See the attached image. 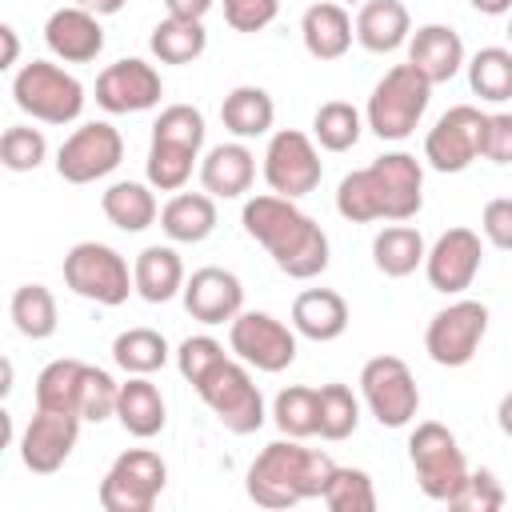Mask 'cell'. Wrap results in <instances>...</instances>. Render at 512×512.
Returning <instances> with one entry per match:
<instances>
[{"label": "cell", "instance_id": "obj_48", "mask_svg": "<svg viewBox=\"0 0 512 512\" xmlns=\"http://www.w3.org/2000/svg\"><path fill=\"white\" fill-rule=\"evenodd\" d=\"M480 232L492 248L500 252H512V196H496L484 204L480 212Z\"/></svg>", "mask_w": 512, "mask_h": 512}, {"label": "cell", "instance_id": "obj_36", "mask_svg": "<svg viewBox=\"0 0 512 512\" xmlns=\"http://www.w3.org/2000/svg\"><path fill=\"white\" fill-rule=\"evenodd\" d=\"M8 312H12V324L20 336L28 340H48L60 324V312H56V296L52 288L44 284H20L8 300Z\"/></svg>", "mask_w": 512, "mask_h": 512}, {"label": "cell", "instance_id": "obj_35", "mask_svg": "<svg viewBox=\"0 0 512 512\" xmlns=\"http://www.w3.org/2000/svg\"><path fill=\"white\" fill-rule=\"evenodd\" d=\"M360 428V400L348 384L328 380L316 388V436L320 440H348Z\"/></svg>", "mask_w": 512, "mask_h": 512}, {"label": "cell", "instance_id": "obj_4", "mask_svg": "<svg viewBox=\"0 0 512 512\" xmlns=\"http://www.w3.org/2000/svg\"><path fill=\"white\" fill-rule=\"evenodd\" d=\"M408 460H412V472H416V484L428 500L436 504H456V496L464 492L468 484V460H464V448L456 440V432L440 420H420L408 436Z\"/></svg>", "mask_w": 512, "mask_h": 512}, {"label": "cell", "instance_id": "obj_31", "mask_svg": "<svg viewBox=\"0 0 512 512\" xmlns=\"http://www.w3.org/2000/svg\"><path fill=\"white\" fill-rule=\"evenodd\" d=\"M424 256H428V244L420 236V228H412L408 220L400 224H384L376 236H372V264L392 276V280H404L412 276L416 268H424Z\"/></svg>", "mask_w": 512, "mask_h": 512}, {"label": "cell", "instance_id": "obj_28", "mask_svg": "<svg viewBox=\"0 0 512 512\" xmlns=\"http://www.w3.org/2000/svg\"><path fill=\"white\" fill-rule=\"evenodd\" d=\"M216 196L208 192H176L164 208H160V228L172 244H200L216 232Z\"/></svg>", "mask_w": 512, "mask_h": 512}, {"label": "cell", "instance_id": "obj_40", "mask_svg": "<svg viewBox=\"0 0 512 512\" xmlns=\"http://www.w3.org/2000/svg\"><path fill=\"white\" fill-rule=\"evenodd\" d=\"M204 112L192 104H168L156 124H152V144H172V148H188L200 152L204 148Z\"/></svg>", "mask_w": 512, "mask_h": 512}, {"label": "cell", "instance_id": "obj_23", "mask_svg": "<svg viewBox=\"0 0 512 512\" xmlns=\"http://www.w3.org/2000/svg\"><path fill=\"white\" fill-rule=\"evenodd\" d=\"M300 40L312 60H340L356 40V20L332 0L308 4L300 16Z\"/></svg>", "mask_w": 512, "mask_h": 512}, {"label": "cell", "instance_id": "obj_32", "mask_svg": "<svg viewBox=\"0 0 512 512\" xmlns=\"http://www.w3.org/2000/svg\"><path fill=\"white\" fill-rule=\"evenodd\" d=\"M148 48L160 64H192L204 56L208 48V32H204V20H188V16H164L156 20L152 36H148Z\"/></svg>", "mask_w": 512, "mask_h": 512}, {"label": "cell", "instance_id": "obj_50", "mask_svg": "<svg viewBox=\"0 0 512 512\" xmlns=\"http://www.w3.org/2000/svg\"><path fill=\"white\" fill-rule=\"evenodd\" d=\"M212 4H216V0H164L168 16H188V20H204Z\"/></svg>", "mask_w": 512, "mask_h": 512}, {"label": "cell", "instance_id": "obj_17", "mask_svg": "<svg viewBox=\"0 0 512 512\" xmlns=\"http://www.w3.org/2000/svg\"><path fill=\"white\" fill-rule=\"evenodd\" d=\"M160 96H164V80H160L156 64H148L140 56H124L96 76V104L112 116L148 112L160 104Z\"/></svg>", "mask_w": 512, "mask_h": 512}, {"label": "cell", "instance_id": "obj_55", "mask_svg": "<svg viewBox=\"0 0 512 512\" xmlns=\"http://www.w3.org/2000/svg\"><path fill=\"white\" fill-rule=\"evenodd\" d=\"M508 16H512V12H508ZM508 40H512V20H508Z\"/></svg>", "mask_w": 512, "mask_h": 512}, {"label": "cell", "instance_id": "obj_11", "mask_svg": "<svg viewBox=\"0 0 512 512\" xmlns=\"http://www.w3.org/2000/svg\"><path fill=\"white\" fill-rule=\"evenodd\" d=\"M484 336H488V304L460 296V300H452L448 308H440L428 320V328H424V352L440 368H464L480 352Z\"/></svg>", "mask_w": 512, "mask_h": 512}, {"label": "cell", "instance_id": "obj_8", "mask_svg": "<svg viewBox=\"0 0 512 512\" xmlns=\"http://www.w3.org/2000/svg\"><path fill=\"white\" fill-rule=\"evenodd\" d=\"M64 284L92 304L104 308H120L132 292H136V276L128 268V260L100 240H80L68 248L64 256Z\"/></svg>", "mask_w": 512, "mask_h": 512}, {"label": "cell", "instance_id": "obj_20", "mask_svg": "<svg viewBox=\"0 0 512 512\" xmlns=\"http://www.w3.org/2000/svg\"><path fill=\"white\" fill-rule=\"evenodd\" d=\"M44 44L56 60L64 64H88L104 52V28H100V16L80 8V4H68V8H56L48 20H44Z\"/></svg>", "mask_w": 512, "mask_h": 512}, {"label": "cell", "instance_id": "obj_51", "mask_svg": "<svg viewBox=\"0 0 512 512\" xmlns=\"http://www.w3.org/2000/svg\"><path fill=\"white\" fill-rule=\"evenodd\" d=\"M0 40H4L0 68H16V60H20V40H16V28H12V24H0Z\"/></svg>", "mask_w": 512, "mask_h": 512}, {"label": "cell", "instance_id": "obj_37", "mask_svg": "<svg viewBox=\"0 0 512 512\" xmlns=\"http://www.w3.org/2000/svg\"><path fill=\"white\" fill-rule=\"evenodd\" d=\"M172 348L156 328H124L112 340V360L128 372V376H152L168 364Z\"/></svg>", "mask_w": 512, "mask_h": 512}, {"label": "cell", "instance_id": "obj_13", "mask_svg": "<svg viewBox=\"0 0 512 512\" xmlns=\"http://www.w3.org/2000/svg\"><path fill=\"white\" fill-rule=\"evenodd\" d=\"M124 160V136L108 120H84L56 148V176L68 184H96Z\"/></svg>", "mask_w": 512, "mask_h": 512}, {"label": "cell", "instance_id": "obj_47", "mask_svg": "<svg viewBox=\"0 0 512 512\" xmlns=\"http://www.w3.org/2000/svg\"><path fill=\"white\" fill-rule=\"evenodd\" d=\"M220 4L232 32H264L280 12V0H220Z\"/></svg>", "mask_w": 512, "mask_h": 512}, {"label": "cell", "instance_id": "obj_2", "mask_svg": "<svg viewBox=\"0 0 512 512\" xmlns=\"http://www.w3.org/2000/svg\"><path fill=\"white\" fill-rule=\"evenodd\" d=\"M424 208V164L412 152H384L348 172L336 188V212L352 224L416 220Z\"/></svg>", "mask_w": 512, "mask_h": 512}, {"label": "cell", "instance_id": "obj_24", "mask_svg": "<svg viewBox=\"0 0 512 512\" xmlns=\"http://www.w3.org/2000/svg\"><path fill=\"white\" fill-rule=\"evenodd\" d=\"M348 320H352L348 300L336 288H304L292 300V328L304 340H316V344L340 340L348 332Z\"/></svg>", "mask_w": 512, "mask_h": 512}, {"label": "cell", "instance_id": "obj_38", "mask_svg": "<svg viewBox=\"0 0 512 512\" xmlns=\"http://www.w3.org/2000/svg\"><path fill=\"white\" fill-rule=\"evenodd\" d=\"M464 68H468V84L480 100H492V104L512 100V48L488 44Z\"/></svg>", "mask_w": 512, "mask_h": 512}, {"label": "cell", "instance_id": "obj_41", "mask_svg": "<svg viewBox=\"0 0 512 512\" xmlns=\"http://www.w3.org/2000/svg\"><path fill=\"white\" fill-rule=\"evenodd\" d=\"M272 420L284 436H296V440H308L316 436V388L308 384H292L284 392H276L272 400Z\"/></svg>", "mask_w": 512, "mask_h": 512}, {"label": "cell", "instance_id": "obj_27", "mask_svg": "<svg viewBox=\"0 0 512 512\" xmlns=\"http://www.w3.org/2000/svg\"><path fill=\"white\" fill-rule=\"evenodd\" d=\"M412 36V16L404 8V0H364L356 12V44L384 56L396 52L400 44H408Z\"/></svg>", "mask_w": 512, "mask_h": 512}, {"label": "cell", "instance_id": "obj_45", "mask_svg": "<svg viewBox=\"0 0 512 512\" xmlns=\"http://www.w3.org/2000/svg\"><path fill=\"white\" fill-rule=\"evenodd\" d=\"M228 352H224V344L216 340V336H208V332H200V336H188V340H180V348H176V368H180V376L196 388L220 360H224Z\"/></svg>", "mask_w": 512, "mask_h": 512}, {"label": "cell", "instance_id": "obj_16", "mask_svg": "<svg viewBox=\"0 0 512 512\" xmlns=\"http://www.w3.org/2000/svg\"><path fill=\"white\" fill-rule=\"evenodd\" d=\"M484 264V244H480V232L456 224L448 232H440L424 256V276L436 292L444 296H460L472 288L476 272Z\"/></svg>", "mask_w": 512, "mask_h": 512}, {"label": "cell", "instance_id": "obj_42", "mask_svg": "<svg viewBox=\"0 0 512 512\" xmlns=\"http://www.w3.org/2000/svg\"><path fill=\"white\" fill-rule=\"evenodd\" d=\"M320 500L332 512H376V488H372V476L364 468H340L336 464Z\"/></svg>", "mask_w": 512, "mask_h": 512}, {"label": "cell", "instance_id": "obj_18", "mask_svg": "<svg viewBox=\"0 0 512 512\" xmlns=\"http://www.w3.org/2000/svg\"><path fill=\"white\" fill-rule=\"evenodd\" d=\"M80 416L72 412H52V408H36V416L24 424L20 432V460L28 472L36 476H52L56 468H64V460L72 456L76 440H80Z\"/></svg>", "mask_w": 512, "mask_h": 512}, {"label": "cell", "instance_id": "obj_54", "mask_svg": "<svg viewBox=\"0 0 512 512\" xmlns=\"http://www.w3.org/2000/svg\"><path fill=\"white\" fill-rule=\"evenodd\" d=\"M468 4L484 16H508L512 12V0H468Z\"/></svg>", "mask_w": 512, "mask_h": 512}, {"label": "cell", "instance_id": "obj_14", "mask_svg": "<svg viewBox=\"0 0 512 512\" xmlns=\"http://www.w3.org/2000/svg\"><path fill=\"white\" fill-rule=\"evenodd\" d=\"M296 328L276 320L272 312H256L244 308L232 324H228V348L236 352V360H244L256 372H284L296 364Z\"/></svg>", "mask_w": 512, "mask_h": 512}, {"label": "cell", "instance_id": "obj_10", "mask_svg": "<svg viewBox=\"0 0 512 512\" xmlns=\"http://www.w3.org/2000/svg\"><path fill=\"white\" fill-rule=\"evenodd\" d=\"M260 172H264L268 192L288 196V200H300V196L316 192L320 180H324L320 144L308 132H300V128H280V132L268 136Z\"/></svg>", "mask_w": 512, "mask_h": 512}, {"label": "cell", "instance_id": "obj_26", "mask_svg": "<svg viewBox=\"0 0 512 512\" xmlns=\"http://www.w3.org/2000/svg\"><path fill=\"white\" fill-rule=\"evenodd\" d=\"M132 276H136V296L148 304H168L172 296L184 292V260L172 244H148L140 248V256L132 260Z\"/></svg>", "mask_w": 512, "mask_h": 512}, {"label": "cell", "instance_id": "obj_1", "mask_svg": "<svg viewBox=\"0 0 512 512\" xmlns=\"http://www.w3.org/2000/svg\"><path fill=\"white\" fill-rule=\"evenodd\" d=\"M240 224L272 256V264L292 280H316L332 260L328 232L288 196L260 192L244 200Z\"/></svg>", "mask_w": 512, "mask_h": 512}, {"label": "cell", "instance_id": "obj_9", "mask_svg": "<svg viewBox=\"0 0 512 512\" xmlns=\"http://www.w3.org/2000/svg\"><path fill=\"white\" fill-rule=\"evenodd\" d=\"M164 484H168L164 456L152 448H128L108 464L96 496L104 512H152Z\"/></svg>", "mask_w": 512, "mask_h": 512}, {"label": "cell", "instance_id": "obj_6", "mask_svg": "<svg viewBox=\"0 0 512 512\" xmlns=\"http://www.w3.org/2000/svg\"><path fill=\"white\" fill-rule=\"evenodd\" d=\"M12 100L32 120L64 128V124L80 120L88 96H84V84L68 68H60L52 60H28L12 76Z\"/></svg>", "mask_w": 512, "mask_h": 512}, {"label": "cell", "instance_id": "obj_7", "mask_svg": "<svg viewBox=\"0 0 512 512\" xmlns=\"http://www.w3.org/2000/svg\"><path fill=\"white\" fill-rule=\"evenodd\" d=\"M196 396L208 404V412L232 432V436H252L264 428L268 420V408H264V396L248 372L244 360H232L224 356L200 384H196Z\"/></svg>", "mask_w": 512, "mask_h": 512}, {"label": "cell", "instance_id": "obj_22", "mask_svg": "<svg viewBox=\"0 0 512 512\" xmlns=\"http://www.w3.org/2000/svg\"><path fill=\"white\" fill-rule=\"evenodd\" d=\"M256 180V156L244 140H228L204 152L200 160V188L216 200H240Z\"/></svg>", "mask_w": 512, "mask_h": 512}, {"label": "cell", "instance_id": "obj_25", "mask_svg": "<svg viewBox=\"0 0 512 512\" xmlns=\"http://www.w3.org/2000/svg\"><path fill=\"white\" fill-rule=\"evenodd\" d=\"M116 420L128 436L136 440H152L164 432L168 424V404H164V392L148 380V376H128L120 384V400H116Z\"/></svg>", "mask_w": 512, "mask_h": 512}, {"label": "cell", "instance_id": "obj_44", "mask_svg": "<svg viewBox=\"0 0 512 512\" xmlns=\"http://www.w3.org/2000/svg\"><path fill=\"white\" fill-rule=\"evenodd\" d=\"M116 400H120V384L104 368L88 364L84 368V384H80V420L100 424V420L116 416Z\"/></svg>", "mask_w": 512, "mask_h": 512}, {"label": "cell", "instance_id": "obj_43", "mask_svg": "<svg viewBox=\"0 0 512 512\" xmlns=\"http://www.w3.org/2000/svg\"><path fill=\"white\" fill-rule=\"evenodd\" d=\"M48 156V140L32 124H8L0 136V164L8 172H36Z\"/></svg>", "mask_w": 512, "mask_h": 512}, {"label": "cell", "instance_id": "obj_29", "mask_svg": "<svg viewBox=\"0 0 512 512\" xmlns=\"http://www.w3.org/2000/svg\"><path fill=\"white\" fill-rule=\"evenodd\" d=\"M220 120L236 140H256L268 136L276 124V104L268 96V88L260 84H236L224 100H220Z\"/></svg>", "mask_w": 512, "mask_h": 512}, {"label": "cell", "instance_id": "obj_12", "mask_svg": "<svg viewBox=\"0 0 512 512\" xmlns=\"http://www.w3.org/2000/svg\"><path fill=\"white\" fill-rule=\"evenodd\" d=\"M360 396L380 428H408L420 412V388L400 356H372L360 368Z\"/></svg>", "mask_w": 512, "mask_h": 512}, {"label": "cell", "instance_id": "obj_21", "mask_svg": "<svg viewBox=\"0 0 512 512\" xmlns=\"http://www.w3.org/2000/svg\"><path fill=\"white\" fill-rule=\"evenodd\" d=\"M408 64L436 88L452 80L468 60H464V40L452 24H420L408 36Z\"/></svg>", "mask_w": 512, "mask_h": 512}, {"label": "cell", "instance_id": "obj_39", "mask_svg": "<svg viewBox=\"0 0 512 512\" xmlns=\"http://www.w3.org/2000/svg\"><path fill=\"white\" fill-rule=\"evenodd\" d=\"M200 164V152L188 148H172V144H152L148 140V164L144 176L156 192H180L192 180V168Z\"/></svg>", "mask_w": 512, "mask_h": 512}, {"label": "cell", "instance_id": "obj_19", "mask_svg": "<svg viewBox=\"0 0 512 512\" xmlns=\"http://www.w3.org/2000/svg\"><path fill=\"white\" fill-rule=\"evenodd\" d=\"M180 300H184V312H188L192 320L208 324V328H212V324H232V320L244 312V284H240L236 272L208 264V268H196V272L184 280Z\"/></svg>", "mask_w": 512, "mask_h": 512}, {"label": "cell", "instance_id": "obj_34", "mask_svg": "<svg viewBox=\"0 0 512 512\" xmlns=\"http://www.w3.org/2000/svg\"><path fill=\"white\" fill-rule=\"evenodd\" d=\"M364 112L348 100H324L316 112H312V140L324 148V152H348L360 144V132H364Z\"/></svg>", "mask_w": 512, "mask_h": 512}, {"label": "cell", "instance_id": "obj_33", "mask_svg": "<svg viewBox=\"0 0 512 512\" xmlns=\"http://www.w3.org/2000/svg\"><path fill=\"white\" fill-rule=\"evenodd\" d=\"M84 360L76 356H60L52 364L40 368L36 376V408H52V412H72L80 416V384H84Z\"/></svg>", "mask_w": 512, "mask_h": 512}, {"label": "cell", "instance_id": "obj_5", "mask_svg": "<svg viewBox=\"0 0 512 512\" xmlns=\"http://www.w3.org/2000/svg\"><path fill=\"white\" fill-rule=\"evenodd\" d=\"M428 100H432V84L404 60L376 80V88L364 104V124L380 140H408L416 132V124L424 120Z\"/></svg>", "mask_w": 512, "mask_h": 512}, {"label": "cell", "instance_id": "obj_49", "mask_svg": "<svg viewBox=\"0 0 512 512\" xmlns=\"http://www.w3.org/2000/svg\"><path fill=\"white\" fill-rule=\"evenodd\" d=\"M484 160L512 164V112H492L484 128Z\"/></svg>", "mask_w": 512, "mask_h": 512}, {"label": "cell", "instance_id": "obj_30", "mask_svg": "<svg viewBox=\"0 0 512 512\" xmlns=\"http://www.w3.org/2000/svg\"><path fill=\"white\" fill-rule=\"evenodd\" d=\"M100 212L120 232H144V228H152L160 220L156 188L152 184H140V180H116V184H108L100 192Z\"/></svg>", "mask_w": 512, "mask_h": 512}, {"label": "cell", "instance_id": "obj_3", "mask_svg": "<svg viewBox=\"0 0 512 512\" xmlns=\"http://www.w3.org/2000/svg\"><path fill=\"white\" fill-rule=\"evenodd\" d=\"M332 472H336V460L328 452L304 448L296 436H284V440H272L248 464L244 492L252 504L280 512V508H292L300 500H320Z\"/></svg>", "mask_w": 512, "mask_h": 512}, {"label": "cell", "instance_id": "obj_46", "mask_svg": "<svg viewBox=\"0 0 512 512\" xmlns=\"http://www.w3.org/2000/svg\"><path fill=\"white\" fill-rule=\"evenodd\" d=\"M452 508H456V512H500V508H504V488H500L496 472H492V468L468 472V484H464V492L456 496Z\"/></svg>", "mask_w": 512, "mask_h": 512}, {"label": "cell", "instance_id": "obj_15", "mask_svg": "<svg viewBox=\"0 0 512 512\" xmlns=\"http://www.w3.org/2000/svg\"><path fill=\"white\" fill-rule=\"evenodd\" d=\"M484 128H488V112H480L476 104H452L424 136L428 168L436 172L472 168V160L484 156Z\"/></svg>", "mask_w": 512, "mask_h": 512}, {"label": "cell", "instance_id": "obj_53", "mask_svg": "<svg viewBox=\"0 0 512 512\" xmlns=\"http://www.w3.org/2000/svg\"><path fill=\"white\" fill-rule=\"evenodd\" d=\"M80 8H88V12H96V16H116L128 0H76Z\"/></svg>", "mask_w": 512, "mask_h": 512}, {"label": "cell", "instance_id": "obj_52", "mask_svg": "<svg viewBox=\"0 0 512 512\" xmlns=\"http://www.w3.org/2000/svg\"><path fill=\"white\" fill-rule=\"evenodd\" d=\"M496 424H500V432L512 440V392L500 396V404H496Z\"/></svg>", "mask_w": 512, "mask_h": 512}]
</instances>
